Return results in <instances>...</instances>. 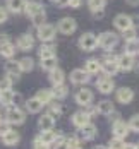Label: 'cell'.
Masks as SVG:
<instances>
[{"label": "cell", "mask_w": 139, "mask_h": 149, "mask_svg": "<svg viewBox=\"0 0 139 149\" xmlns=\"http://www.w3.org/2000/svg\"><path fill=\"white\" fill-rule=\"evenodd\" d=\"M57 31H60L62 34H72L74 31L77 29V22L72 19V17H64L57 22Z\"/></svg>", "instance_id": "30bf717a"}, {"label": "cell", "mask_w": 139, "mask_h": 149, "mask_svg": "<svg viewBox=\"0 0 139 149\" xmlns=\"http://www.w3.org/2000/svg\"><path fill=\"white\" fill-rule=\"evenodd\" d=\"M124 38H125V41L127 40H132V38H136V28H129V29L122 31Z\"/></svg>", "instance_id": "60d3db41"}, {"label": "cell", "mask_w": 139, "mask_h": 149, "mask_svg": "<svg viewBox=\"0 0 139 149\" xmlns=\"http://www.w3.org/2000/svg\"><path fill=\"white\" fill-rule=\"evenodd\" d=\"M55 52H57V46L52 45V43H43L38 50V57L40 58H48V57H55Z\"/></svg>", "instance_id": "44dd1931"}, {"label": "cell", "mask_w": 139, "mask_h": 149, "mask_svg": "<svg viewBox=\"0 0 139 149\" xmlns=\"http://www.w3.org/2000/svg\"><path fill=\"white\" fill-rule=\"evenodd\" d=\"M101 72L107 75H115L119 72L117 58H113V55H105V58L101 62Z\"/></svg>", "instance_id": "8fae6325"}, {"label": "cell", "mask_w": 139, "mask_h": 149, "mask_svg": "<svg viewBox=\"0 0 139 149\" xmlns=\"http://www.w3.org/2000/svg\"><path fill=\"white\" fill-rule=\"evenodd\" d=\"M88 5H89V10L96 14V17H100V12L105 9L107 5V0H88Z\"/></svg>", "instance_id": "f1b7e54d"}, {"label": "cell", "mask_w": 139, "mask_h": 149, "mask_svg": "<svg viewBox=\"0 0 139 149\" xmlns=\"http://www.w3.org/2000/svg\"><path fill=\"white\" fill-rule=\"evenodd\" d=\"M124 53L132 55V57L139 55V38H138V36H136V38H132V40H127V41H125Z\"/></svg>", "instance_id": "7402d4cb"}, {"label": "cell", "mask_w": 139, "mask_h": 149, "mask_svg": "<svg viewBox=\"0 0 139 149\" xmlns=\"http://www.w3.org/2000/svg\"><path fill=\"white\" fill-rule=\"evenodd\" d=\"M40 10H43V5L40 3V2H34V0H31V2H26V5H24V12L33 17L34 14H38Z\"/></svg>", "instance_id": "83f0119b"}, {"label": "cell", "mask_w": 139, "mask_h": 149, "mask_svg": "<svg viewBox=\"0 0 139 149\" xmlns=\"http://www.w3.org/2000/svg\"><path fill=\"white\" fill-rule=\"evenodd\" d=\"M117 65H119V70H122V72H129V70L134 69L136 62H134V57H132V55L122 53V55L117 57Z\"/></svg>", "instance_id": "4fadbf2b"}, {"label": "cell", "mask_w": 139, "mask_h": 149, "mask_svg": "<svg viewBox=\"0 0 139 149\" xmlns=\"http://www.w3.org/2000/svg\"><path fill=\"white\" fill-rule=\"evenodd\" d=\"M86 111H88V115H89V117H94V115H98V110H96V106H94V108H88Z\"/></svg>", "instance_id": "681fc988"}, {"label": "cell", "mask_w": 139, "mask_h": 149, "mask_svg": "<svg viewBox=\"0 0 139 149\" xmlns=\"http://www.w3.org/2000/svg\"><path fill=\"white\" fill-rule=\"evenodd\" d=\"M5 79L10 82V84H15L19 79H21V67H19V62L9 58L7 63H5Z\"/></svg>", "instance_id": "3957f363"}, {"label": "cell", "mask_w": 139, "mask_h": 149, "mask_svg": "<svg viewBox=\"0 0 139 149\" xmlns=\"http://www.w3.org/2000/svg\"><path fill=\"white\" fill-rule=\"evenodd\" d=\"M98 38V46H101L105 52H112L115 46L119 45V36L112 31H107V33H101Z\"/></svg>", "instance_id": "7a4b0ae2"}, {"label": "cell", "mask_w": 139, "mask_h": 149, "mask_svg": "<svg viewBox=\"0 0 139 149\" xmlns=\"http://www.w3.org/2000/svg\"><path fill=\"white\" fill-rule=\"evenodd\" d=\"M79 46H81V50H84V52H93L94 48H98V38H96L93 33H84V34L79 38Z\"/></svg>", "instance_id": "5b68a950"}, {"label": "cell", "mask_w": 139, "mask_h": 149, "mask_svg": "<svg viewBox=\"0 0 139 149\" xmlns=\"http://www.w3.org/2000/svg\"><path fill=\"white\" fill-rule=\"evenodd\" d=\"M33 46H34V38H33V34H29V33L21 34L17 38V41H15V48L22 50V52H29V50H33Z\"/></svg>", "instance_id": "5bb4252c"}, {"label": "cell", "mask_w": 139, "mask_h": 149, "mask_svg": "<svg viewBox=\"0 0 139 149\" xmlns=\"http://www.w3.org/2000/svg\"><path fill=\"white\" fill-rule=\"evenodd\" d=\"M15 100V93L12 88H7V89H2L0 91V104L2 106H9L12 104Z\"/></svg>", "instance_id": "ffe728a7"}, {"label": "cell", "mask_w": 139, "mask_h": 149, "mask_svg": "<svg viewBox=\"0 0 139 149\" xmlns=\"http://www.w3.org/2000/svg\"><path fill=\"white\" fill-rule=\"evenodd\" d=\"M40 67L43 70H53L57 67V57H48V58H41L40 60Z\"/></svg>", "instance_id": "836d02e7"}, {"label": "cell", "mask_w": 139, "mask_h": 149, "mask_svg": "<svg viewBox=\"0 0 139 149\" xmlns=\"http://www.w3.org/2000/svg\"><path fill=\"white\" fill-rule=\"evenodd\" d=\"M0 55L3 57V58H12L15 55V45H12L10 41L9 43H5V45H2L0 46Z\"/></svg>", "instance_id": "4dcf8cb0"}, {"label": "cell", "mask_w": 139, "mask_h": 149, "mask_svg": "<svg viewBox=\"0 0 139 149\" xmlns=\"http://www.w3.org/2000/svg\"><path fill=\"white\" fill-rule=\"evenodd\" d=\"M113 26H115V29H119V31L129 29V28H132V17L127 14H119L113 19Z\"/></svg>", "instance_id": "2e32d148"}, {"label": "cell", "mask_w": 139, "mask_h": 149, "mask_svg": "<svg viewBox=\"0 0 139 149\" xmlns=\"http://www.w3.org/2000/svg\"><path fill=\"white\" fill-rule=\"evenodd\" d=\"M76 103L79 104V106H89V104L93 103V91L88 89V88H81V89L76 93Z\"/></svg>", "instance_id": "7c38bea8"}, {"label": "cell", "mask_w": 139, "mask_h": 149, "mask_svg": "<svg viewBox=\"0 0 139 149\" xmlns=\"http://www.w3.org/2000/svg\"><path fill=\"white\" fill-rule=\"evenodd\" d=\"M53 149H69V148H67L65 139H64V137H59V139L55 141V148H53Z\"/></svg>", "instance_id": "7bdbcfd3"}, {"label": "cell", "mask_w": 139, "mask_h": 149, "mask_svg": "<svg viewBox=\"0 0 139 149\" xmlns=\"http://www.w3.org/2000/svg\"><path fill=\"white\" fill-rule=\"evenodd\" d=\"M0 120H3V115H2V111H0Z\"/></svg>", "instance_id": "11a10c76"}, {"label": "cell", "mask_w": 139, "mask_h": 149, "mask_svg": "<svg viewBox=\"0 0 139 149\" xmlns=\"http://www.w3.org/2000/svg\"><path fill=\"white\" fill-rule=\"evenodd\" d=\"M122 149H136V144H124Z\"/></svg>", "instance_id": "816d5d0a"}, {"label": "cell", "mask_w": 139, "mask_h": 149, "mask_svg": "<svg viewBox=\"0 0 139 149\" xmlns=\"http://www.w3.org/2000/svg\"><path fill=\"white\" fill-rule=\"evenodd\" d=\"M41 142H45V144H48V146H52V144H55V141L60 137V134L59 132H55L53 129H50V130H41V134L36 135Z\"/></svg>", "instance_id": "e0dca14e"}, {"label": "cell", "mask_w": 139, "mask_h": 149, "mask_svg": "<svg viewBox=\"0 0 139 149\" xmlns=\"http://www.w3.org/2000/svg\"><path fill=\"white\" fill-rule=\"evenodd\" d=\"M129 5H132V7H136V5H139V0H125Z\"/></svg>", "instance_id": "f907efd6"}, {"label": "cell", "mask_w": 139, "mask_h": 149, "mask_svg": "<svg viewBox=\"0 0 139 149\" xmlns=\"http://www.w3.org/2000/svg\"><path fill=\"white\" fill-rule=\"evenodd\" d=\"M19 67H21V72H31L34 69V60L31 57H22L19 60Z\"/></svg>", "instance_id": "d6a6232c"}, {"label": "cell", "mask_w": 139, "mask_h": 149, "mask_svg": "<svg viewBox=\"0 0 139 149\" xmlns=\"http://www.w3.org/2000/svg\"><path fill=\"white\" fill-rule=\"evenodd\" d=\"M96 110H98L100 115H110L115 108H113V103L110 100H101L100 103L96 104Z\"/></svg>", "instance_id": "4316f807"}, {"label": "cell", "mask_w": 139, "mask_h": 149, "mask_svg": "<svg viewBox=\"0 0 139 149\" xmlns=\"http://www.w3.org/2000/svg\"><path fill=\"white\" fill-rule=\"evenodd\" d=\"M124 148V139H119V137H113L108 144V149H122Z\"/></svg>", "instance_id": "ab89813d"}, {"label": "cell", "mask_w": 139, "mask_h": 149, "mask_svg": "<svg viewBox=\"0 0 139 149\" xmlns=\"http://www.w3.org/2000/svg\"><path fill=\"white\" fill-rule=\"evenodd\" d=\"M31 21H33V24L38 28V26H41V24H45V21H46V12H45V9L43 10H40L38 14H34L33 17H31Z\"/></svg>", "instance_id": "74e56055"}, {"label": "cell", "mask_w": 139, "mask_h": 149, "mask_svg": "<svg viewBox=\"0 0 139 149\" xmlns=\"http://www.w3.org/2000/svg\"><path fill=\"white\" fill-rule=\"evenodd\" d=\"M52 2H60V0H52Z\"/></svg>", "instance_id": "6f0895ef"}, {"label": "cell", "mask_w": 139, "mask_h": 149, "mask_svg": "<svg viewBox=\"0 0 139 149\" xmlns=\"http://www.w3.org/2000/svg\"><path fill=\"white\" fill-rule=\"evenodd\" d=\"M129 129L131 130H134V132H139V113H136V115H132L131 118H129Z\"/></svg>", "instance_id": "f35d334b"}, {"label": "cell", "mask_w": 139, "mask_h": 149, "mask_svg": "<svg viewBox=\"0 0 139 149\" xmlns=\"http://www.w3.org/2000/svg\"><path fill=\"white\" fill-rule=\"evenodd\" d=\"M33 149H50V146L45 144V142H41V141L36 137V139H34V142H33Z\"/></svg>", "instance_id": "b9f144b4"}, {"label": "cell", "mask_w": 139, "mask_h": 149, "mask_svg": "<svg viewBox=\"0 0 139 149\" xmlns=\"http://www.w3.org/2000/svg\"><path fill=\"white\" fill-rule=\"evenodd\" d=\"M5 21H7V10L0 7V22H5Z\"/></svg>", "instance_id": "7dc6e473"}, {"label": "cell", "mask_w": 139, "mask_h": 149, "mask_svg": "<svg viewBox=\"0 0 139 149\" xmlns=\"http://www.w3.org/2000/svg\"><path fill=\"white\" fill-rule=\"evenodd\" d=\"M36 98L41 101L43 104H48L52 100H53V94H52V89H40L36 93Z\"/></svg>", "instance_id": "e575fe53"}, {"label": "cell", "mask_w": 139, "mask_h": 149, "mask_svg": "<svg viewBox=\"0 0 139 149\" xmlns=\"http://www.w3.org/2000/svg\"><path fill=\"white\" fill-rule=\"evenodd\" d=\"M48 81H50L53 86L62 84V82L65 81V74H64V70H60L59 67H55L53 70H50V72H48Z\"/></svg>", "instance_id": "cb8c5ba5"}, {"label": "cell", "mask_w": 139, "mask_h": 149, "mask_svg": "<svg viewBox=\"0 0 139 149\" xmlns=\"http://www.w3.org/2000/svg\"><path fill=\"white\" fill-rule=\"evenodd\" d=\"M65 142H67V148L69 149H82V142H81V139H79L77 135H71V137H67Z\"/></svg>", "instance_id": "8d00e7d4"}, {"label": "cell", "mask_w": 139, "mask_h": 149, "mask_svg": "<svg viewBox=\"0 0 139 149\" xmlns=\"http://www.w3.org/2000/svg\"><path fill=\"white\" fill-rule=\"evenodd\" d=\"M10 86H12V84H10L5 77H3V79H0V91H2V89H7V88H10Z\"/></svg>", "instance_id": "bcb514c9"}, {"label": "cell", "mask_w": 139, "mask_h": 149, "mask_svg": "<svg viewBox=\"0 0 139 149\" xmlns=\"http://www.w3.org/2000/svg\"><path fill=\"white\" fill-rule=\"evenodd\" d=\"M55 34H57V28L53 26V24H41V26H38V38L46 43V41H52L53 38H55Z\"/></svg>", "instance_id": "52a82bcc"}, {"label": "cell", "mask_w": 139, "mask_h": 149, "mask_svg": "<svg viewBox=\"0 0 139 149\" xmlns=\"http://www.w3.org/2000/svg\"><path fill=\"white\" fill-rule=\"evenodd\" d=\"M84 69L89 72V74H98V72H101V62L100 60H88L86 63H84Z\"/></svg>", "instance_id": "1f68e13d"}, {"label": "cell", "mask_w": 139, "mask_h": 149, "mask_svg": "<svg viewBox=\"0 0 139 149\" xmlns=\"http://www.w3.org/2000/svg\"><path fill=\"white\" fill-rule=\"evenodd\" d=\"M7 110H5V122L7 123H10V125H21V123H24L26 122V111L24 110H21L17 104H9V106H5Z\"/></svg>", "instance_id": "6da1fadb"}, {"label": "cell", "mask_w": 139, "mask_h": 149, "mask_svg": "<svg viewBox=\"0 0 139 149\" xmlns=\"http://www.w3.org/2000/svg\"><path fill=\"white\" fill-rule=\"evenodd\" d=\"M19 141H21L19 132L17 130H12V129H9L5 134L2 135V142L5 146H15V144H19Z\"/></svg>", "instance_id": "d6986e66"}, {"label": "cell", "mask_w": 139, "mask_h": 149, "mask_svg": "<svg viewBox=\"0 0 139 149\" xmlns=\"http://www.w3.org/2000/svg\"><path fill=\"white\" fill-rule=\"evenodd\" d=\"M93 149H108V148H107V146H94Z\"/></svg>", "instance_id": "f5cc1de1"}, {"label": "cell", "mask_w": 139, "mask_h": 149, "mask_svg": "<svg viewBox=\"0 0 139 149\" xmlns=\"http://www.w3.org/2000/svg\"><path fill=\"white\" fill-rule=\"evenodd\" d=\"M89 120H91V117L88 115V111H76V113L72 115L71 122H72V125H74L76 129H79V127L89 123Z\"/></svg>", "instance_id": "ac0fdd59"}, {"label": "cell", "mask_w": 139, "mask_h": 149, "mask_svg": "<svg viewBox=\"0 0 139 149\" xmlns=\"http://www.w3.org/2000/svg\"><path fill=\"white\" fill-rule=\"evenodd\" d=\"M129 123L127 122H124V120L117 118L113 120V123H112V134L113 137H119V139H125L127 135H129Z\"/></svg>", "instance_id": "8992f818"}, {"label": "cell", "mask_w": 139, "mask_h": 149, "mask_svg": "<svg viewBox=\"0 0 139 149\" xmlns=\"http://www.w3.org/2000/svg\"><path fill=\"white\" fill-rule=\"evenodd\" d=\"M38 125H40V129H41V130H50V129H53V127H55V117H52L50 113H45V115H41V117H40Z\"/></svg>", "instance_id": "d4e9b609"}, {"label": "cell", "mask_w": 139, "mask_h": 149, "mask_svg": "<svg viewBox=\"0 0 139 149\" xmlns=\"http://www.w3.org/2000/svg\"><path fill=\"white\" fill-rule=\"evenodd\" d=\"M115 98H117V101L122 104H129L132 100H134V91L131 89V88H119L117 93H115Z\"/></svg>", "instance_id": "9a60e30c"}, {"label": "cell", "mask_w": 139, "mask_h": 149, "mask_svg": "<svg viewBox=\"0 0 139 149\" xmlns=\"http://www.w3.org/2000/svg\"><path fill=\"white\" fill-rule=\"evenodd\" d=\"M136 149H139V144H136Z\"/></svg>", "instance_id": "9f6ffc18"}, {"label": "cell", "mask_w": 139, "mask_h": 149, "mask_svg": "<svg viewBox=\"0 0 139 149\" xmlns=\"http://www.w3.org/2000/svg\"><path fill=\"white\" fill-rule=\"evenodd\" d=\"M81 3H82V0H67V5H69V7H72V9L81 7Z\"/></svg>", "instance_id": "f6af8a7d"}, {"label": "cell", "mask_w": 139, "mask_h": 149, "mask_svg": "<svg viewBox=\"0 0 139 149\" xmlns=\"http://www.w3.org/2000/svg\"><path fill=\"white\" fill-rule=\"evenodd\" d=\"M52 94H53V100H64V98H67V94H69V88L62 82V84H57V86H53L52 88Z\"/></svg>", "instance_id": "484cf974"}, {"label": "cell", "mask_w": 139, "mask_h": 149, "mask_svg": "<svg viewBox=\"0 0 139 149\" xmlns=\"http://www.w3.org/2000/svg\"><path fill=\"white\" fill-rule=\"evenodd\" d=\"M48 110H50V115H52V117H60L62 113H64V111H62V110H64L62 104L57 103V101H53V100L48 103Z\"/></svg>", "instance_id": "d590c367"}, {"label": "cell", "mask_w": 139, "mask_h": 149, "mask_svg": "<svg viewBox=\"0 0 139 149\" xmlns=\"http://www.w3.org/2000/svg\"><path fill=\"white\" fill-rule=\"evenodd\" d=\"M10 40H9V36L7 34H0V46L2 45H5V43H9Z\"/></svg>", "instance_id": "c3c4849f"}, {"label": "cell", "mask_w": 139, "mask_h": 149, "mask_svg": "<svg viewBox=\"0 0 139 149\" xmlns=\"http://www.w3.org/2000/svg\"><path fill=\"white\" fill-rule=\"evenodd\" d=\"M9 129H10V123H7V122H5V118L0 120V137L5 134V132H7Z\"/></svg>", "instance_id": "ee69618b"}, {"label": "cell", "mask_w": 139, "mask_h": 149, "mask_svg": "<svg viewBox=\"0 0 139 149\" xmlns=\"http://www.w3.org/2000/svg\"><path fill=\"white\" fill-rule=\"evenodd\" d=\"M96 88L101 94H110L112 91L115 89V82L112 79V75H107V74H101L96 81Z\"/></svg>", "instance_id": "277c9868"}, {"label": "cell", "mask_w": 139, "mask_h": 149, "mask_svg": "<svg viewBox=\"0 0 139 149\" xmlns=\"http://www.w3.org/2000/svg\"><path fill=\"white\" fill-rule=\"evenodd\" d=\"M134 67H136V72L139 74V63H138V65H134Z\"/></svg>", "instance_id": "db71d44e"}, {"label": "cell", "mask_w": 139, "mask_h": 149, "mask_svg": "<svg viewBox=\"0 0 139 149\" xmlns=\"http://www.w3.org/2000/svg\"><path fill=\"white\" fill-rule=\"evenodd\" d=\"M69 79H71V82L72 84H86V82H89V79H91V74L86 70V69H74L71 75H69Z\"/></svg>", "instance_id": "ba28073f"}, {"label": "cell", "mask_w": 139, "mask_h": 149, "mask_svg": "<svg viewBox=\"0 0 139 149\" xmlns=\"http://www.w3.org/2000/svg\"><path fill=\"white\" fill-rule=\"evenodd\" d=\"M28 0H7V9L10 12H22L24 10V5H26Z\"/></svg>", "instance_id": "f546056e"}, {"label": "cell", "mask_w": 139, "mask_h": 149, "mask_svg": "<svg viewBox=\"0 0 139 149\" xmlns=\"http://www.w3.org/2000/svg\"><path fill=\"white\" fill-rule=\"evenodd\" d=\"M96 134H98V129H96L91 122H89V123H86V125L79 127L76 135L81 139V141H93V139L96 137Z\"/></svg>", "instance_id": "9c48e42d"}, {"label": "cell", "mask_w": 139, "mask_h": 149, "mask_svg": "<svg viewBox=\"0 0 139 149\" xmlns=\"http://www.w3.org/2000/svg\"><path fill=\"white\" fill-rule=\"evenodd\" d=\"M24 106H26V111H28V113H38V111H41V110H43V106H45V104L41 103L36 96H33V98H29V100L26 101Z\"/></svg>", "instance_id": "603a6c76"}]
</instances>
